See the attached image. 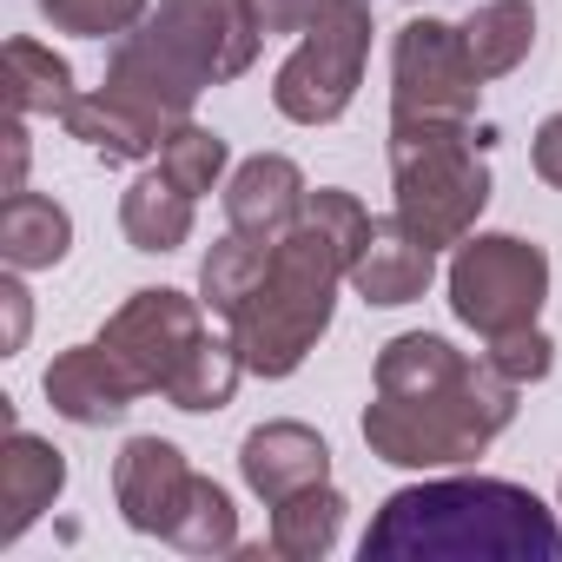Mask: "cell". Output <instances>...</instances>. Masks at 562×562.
Returning <instances> with one entry per match:
<instances>
[{"instance_id": "cell-1", "label": "cell", "mask_w": 562, "mask_h": 562, "mask_svg": "<svg viewBox=\"0 0 562 562\" xmlns=\"http://www.w3.org/2000/svg\"><path fill=\"white\" fill-rule=\"evenodd\" d=\"M371 384H378V397L364 404V443H371V457H384L397 470L476 463L516 424V391H522L490 358H470L437 331L391 338L378 351Z\"/></svg>"}, {"instance_id": "cell-2", "label": "cell", "mask_w": 562, "mask_h": 562, "mask_svg": "<svg viewBox=\"0 0 562 562\" xmlns=\"http://www.w3.org/2000/svg\"><path fill=\"white\" fill-rule=\"evenodd\" d=\"M358 549L364 562H562V529L509 476H430L384 496Z\"/></svg>"}, {"instance_id": "cell-3", "label": "cell", "mask_w": 562, "mask_h": 562, "mask_svg": "<svg viewBox=\"0 0 562 562\" xmlns=\"http://www.w3.org/2000/svg\"><path fill=\"white\" fill-rule=\"evenodd\" d=\"M258 47H265V27L251 14V0H159L133 34L113 41L106 93L133 100L172 133L179 120H192L205 87L251 74Z\"/></svg>"}, {"instance_id": "cell-4", "label": "cell", "mask_w": 562, "mask_h": 562, "mask_svg": "<svg viewBox=\"0 0 562 562\" xmlns=\"http://www.w3.org/2000/svg\"><path fill=\"white\" fill-rule=\"evenodd\" d=\"M345 285H351V258L312 218H299L285 238H271L265 278L225 318L245 371L251 378H292L318 351V338L331 331V312H338Z\"/></svg>"}, {"instance_id": "cell-5", "label": "cell", "mask_w": 562, "mask_h": 562, "mask_svg": "<svg viewBox=\"0 0 562 562\" xmlns=\"http://www.w3.org/2000/svg\"><path fill=\"white\" fill-rule=\"evenodd\" d=\"M490 133L470 120H391V192L397 218L430 245H463L490 205Z\"/></svg>"}, {"instance_id": "cell-6", "label": "cell", "mask_w": 562, "mask_h": 562, "mask_svg": "<svg viewBox=\"0 0 562 562\" xmlns=\"http://www.w3.org/2000/svg\"><path fill=\"white\" fill-rule=\"evenodd\" d=\"M371 0H325L312 27L299 34L292 60L271 74V106L292 126H331L351 113L371 60Z\"/></svg>"}, {"instance_id": "cell-7", "label": "cell", "mask_w": 562, "mask_h": 562, "mask_svg": "<svg viewBox=\"0 0 562 562\" xmlns=\"http://www.w3.org/2000/svg\"><path fill=\"white\" fill-rule=\"evenodd\" d=\"M450 312L457 325H470L483 345L503 338V331H522L542 318V299H549V251L536 238H516V232H470L457 251H450Z\"/></svg>"}, {"instance_id": "cell-8", "label": "cell", "mask_w": 562, "mask_h": 562, "mask_svg": "<svg viewBox=\"0 0 562 562\" xmlns=\"http://www.w3.org/2000/svg\"><path fill=\"white\" fill-rule=\"evenodd\" d=\"M483 74L457 21L417 14L391 41V120H476Z\"/></svg>"}, {"instance_id": "cell-9", "label": "cell", "mask_w": 562, "mask_h": 562, "mask_svg": "<svg viewBox=\"0 0 562 562\" xmlns=\"http://www.w3.org/2000/svg\"><path fill=\"white\" fill-rule=\"evenodd\" d=\"M199 338H205V299H186V292H172V285L133 292V299L106 318V331H100V345L133 371L139 391H166L172 371L192 358Z\"/></svg>"}, {"instance_id": "cell-10", "label": "cell", "mask_w": 562, "mask_h": 562, "mask_svg": "<svg viewBox=\"0 0 562 562\" xmlns=\"http://www.w3.org/2000/svg\"><path fill=\"white\" fill-rule=\"evenodd\" d=\"M41 391H47V404L67 417V424H80V430H100V424H120L146 391L133 384V371L93 338V345H74V351H60L54 364H47V378H41Z\"/></svg>"}, {"instance_id": "cell-11", "label": "cell", "mask_w": 562, "mask_h": 562, "mask_svg": "<svg viewBox=\"0 0 562 562\" xmlns=\"http://www.w3.org/2000/svg\"><path fill=\"white\" fill-rule=\"evenodd\" d=\"M186 483H192V463L166 437H126V450L113 457V503H120L126 529H139V536L172 529V516L186 503Z\"/></svg>"}, {"instance_id": "cell-12", "label": "cell", "mask_w": 562, "mask_h": 562, "mask_svg": "<svg viewBox=\"0 0 562 562\" xmlns=\"http://www.w3.org/2000/svg\"><path fill=\"white\" fill-rule=\"evenodd\" d=\"M238 476L245 490L271 509V503H285L312 483H331V443L312 430V424H292V417H278V424H258L245 443H238Z\"/></svg>"}, {"instance_id": "cell-13", "label": "cell", "mask_w": 562, "mask_h": 562, "mask_svg": "<svg viewBox=\"0 0 562 562\" xmlns=\"http://www.w3.org/2000/svg\"><path fill=\"white\" fill-rule=\"evenodd\" d=\"M437 278V251L391 212V218H371V238L364 251L351 258V292L378 312H397V305H417Z\"/></svg>"}, {"instance_id": "cell-14", "label": "cell", "mask_w": 562, "mask_h": 562, "mask_svg": "<svg viewBox=\"0 0 562 562\" xmlns=\"http://www.w3.org/2000/svg\"><path fill=\"white\" fill-rule=\"evenodd\" d=\"M305 172L285 159V153H251L245 166H232L225 179V225L271 245V238H285L305 212Z\"/></svg>"}, {"instance_id": "cell-15", "label": "cell", "mask_w": 562, "mask_h": 562, "mask_svg": "<svg viewBox=\"0 0 562 562\" xmlns=\"http://www.w3.org/2000/svg\"><path fill=\"white\" fill-rule=\"evenodd\" d=\"M60 490H67V457L47 437L8 424V443H0V509H8L0 516V542H21L60 503Z\"/></svg>"}, {"instance_id": "cell-16", "label": "cell", "mask_w": 562, "mask_h": 562, "mask_svg": "<svg viewBox=\"0 0 562 562\" xmlns=\"http://www.w3.org/2000/svg\"><path fill=\"white\" fill-rule=\"evenodd\" d=\"M60 126L87 146V153H100L106 166H133V159H153L159 146H166V126L153 120V113H139L133 100H120V93H80L67 113H60Z\"/></svg>"}, {"instance_id": "cell-17", "label": "cell", "mask_w": 562, "mask_h": 562, "mask_svg": "<svg viewBox=\"0 0 562 562\" xmlns=\"http://www.w3.org/2000/svg\"><path fill=\"white\" fill-rule=\"evenodd\" d=\"M74 251V218L60 199L47 192H8V205H0V258H8V271H47Z\"/></svg>"}, {"instance_id": "cell-18", "label": "cell", "mask_w": 562, "mask_h": 562, "mask_svg": "<svg viewBox=\"0 0 562 562\" xmlns=\"http://www.w3.org/2000/svg\"><path fill=\"white\" fill-rule=\"evenodd\" d=\"M120 232L133 251H179L192 238V192H179L159 166L139 172L120 199Z\"/></svg>"}, {"instance_id": "cell-19", "label": "cell", "mask_w": 562, "mask_h": 562, "mask_svg": "<svg viewBox=\"0 0 562 562\" xmlns=\"http://www.w3.org/2000/svg\"><path fill=\"white\" fill-rule=\"evenodd\" d=\"M345 490L331 483H312L285 503H271V555H285V562H318L338 549V529H345Z\"/></svg>"}, {"instance_id": "cell-20", "label": "cell", "mask_w": 562, "mask_h": 562, "mask_svg": "<svg viewBox=\"0 0 562 562\" xmlns=\"http://www.w3.org/2000/svg\"><path fill=\"white\" fill-rule=\"evenodd\" d=\"M463 47H470L483 80L516 74L529 60V47H536V8L529 0H483V8L463 21Z\"/></svg>"}, {"instance_id": "cell-21", "label": "cell", "mask_w": 562, "mask_h": 562, "mask_svg": "<svg viewBox=\"0 0 562 562\" xmlns=\"http://www.w3.org/2000/svg\"><path fill=\"white\" fill-rule=\"evenodd\" d=\"M80 93H74V67L54 54V47H41V41H8V106L14 113H27V120H60L67 106H74Z\"/></svg>"}, {"instance_id": "cell-22", "label": "cell", "mask_w": 562, "mask_h": 562, "mask_svg": "<svg viewBox=\"0 0 562 562\" xmlns=\"http://www.w3.org/2000/svg\"><path fill=\"white\" fill-rule=\"evenodd\" d=\"M238 378H245V358H238V345H232V331L225 338H199L192 345V358L172 371V384L159 391L172 411H192V417H205V411H225L232 404V391H238Z\"/></svg>"}, {"instance_id": "cell-23", "label": "cell", "mask_w": 562, "mask_h": 562, "mask_svg": "<svg viewBox=\"0 0 562 562\" xmlns=\"http://www.w3.org/2000/svg\"><path fill=\"white\" fill-rule=\"evenodd\" d=\"M166 542H172V549H186V555H225V549H238V509H232V496H225L212 476H199V470H192L186 503H179V516H172Z\"/></svg>"}, {"instance_id": "cell-24", "label": "cell", "mask_w": 562, "mask_h": 562, "mask_svg": "<svg viewBox=\"0 0 562 562\" xmlns=\"http://www.w3.org/2000/svg\"><path fill=\"white\" fill-rule=\"evenodd\" d=\"M265 258H271V245H258V238H245V232H225V238L205 251V265H199V299H205V312L232 318V312L245 305V292L265 278Z\"/></svg>"}, {"instance_id": "cell-25", "label": "cell", "mask_w": 562, "mask_h": 562, "mask_svg": "<svg viewBox=\"0 0 562 562\" xmlns=\"http://www.w3.org/2000/svg\"><path fill=\"white\" fill-rule=\"evenodd\" d=\"M225 139L212 133V126H199V120H179L172 133H166V146H159V172L179 186V192H212L218 179H225Z\"/></svg>"}, {"instance_id": "cell-26", "label": "cell", "mask_w": 562, "mask_h": 562, "mask_svg": "<svg viewBox=\"0 0 562 562\" xmlns=\"http://www.w3.org/2000/svg\"><path fill=\"white\" fill-rule=\"evenodd\" d=\"M41 14H47L54 34L120 41V34H133V27L153 14V0H41Z\"/></svg>"}, {"instance_id": "cell-27", "label": "cell", "mask_w": 562, "mask_h": 562, "mask_svg": "<svg viewBox=\"0 0 562 562\" xmlns=\"http://www.w3.org/2000/svg\"><path fill=\"white\" fill-rule=\"evenodd\" d=\"M299 218H312L345 258H358L364 251V238H371V212L351 199V192H338V186H318V192H305V212Z\"/></svg>"}, {"instance_id": "cell-28", "label": "cell", "mask_w": 562, "mask_h": 562, "mask_svg": "<svg viewBox=\"0 0 562 562\" xmlns=\"http://www.w3.org/2000/svg\"><path fill=\"white\" fill-rule=\"evenodd\" d=\"M509 384H542L549 378V364H555V345H549V331L542 325H522V331H503V338H490V351H483Z\"/></svg>"}, {"instance_id": "cell-29", "label": "cell", "mask_w": 562, "mask_h": 562, "mask_svg": "<svg viewBox=\"0 0 562 562\" xmlns=\"http://www.w3.org/2000/svg\"><path fill=\"white\" fill-rule=\"evenodd\" d=\"M318 8H325V0H251V14H258L265 41H271V34H305Z\"/></svg>"}, {"instance_id": "cell-30", "label": "cell", "mask_w": 562, "mask_h": 562, "mask_svg": "<svg viewBox=\"0 0 562 562\" xmlns=\"http://www.w3.org/2000/svg\"><path fill=\"white\" fill-rule=\"evenodd\" d=\"M529 159H536L542 186H555V192H562V113H549V120L536 126V146H529Z\"/></svg>"}, {"instance_id": "cell-31", "label": "cell", "mask_w": 562, "mask_h": 562, "mask_svg": "<svg viewBox=\"0 0 562 562\" xmlns=\"http://www.w3.org/2000/svg\"><path fill=\"white\" fill-rule=\"evenodd\" d=\"M555 509H562V490H555Z\"/></svg>"}]
</instances>
